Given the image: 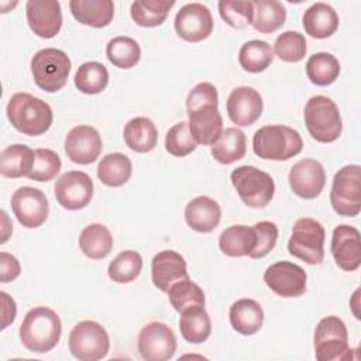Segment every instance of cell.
I'll return each instance as SVG.
<instances>
[{
	"mask_svg": "<svg viewBox=\"0 0 361 361\" xmlns=\"http://www.w3.org/2000/svg\"><path fill=\"white\" fill-rule=\"evenodd\" d=\"M197 142L189 131L186 121H179L172 126L165 135V149L173 157H186L193 152Z\"/></svg>",
	"mask_w": 361,
	"mask_h": 361,
	"instance_id": "44",
	"label": "cell"
},
{
	"mask_svg": "<svg viewBox=\"0 0 361 361\" xmlns=\"http://www.w3.org/2000/svg\"><path fill=\"white\" fill-rule=\"evenodd\" d=\"M228 319L231 327L237 333L243 336H251L261 330L264 324V310L257 300L243 298L231 305L228 310Z\"/></svg>",
	"mask_w": 361,
	"mask_h": 361,
	"instance_id": "25",
	"label": "cell"
},
{
	"mask_svg": "<svg viewBox=\"0 0 361 361\" xmlns=\"http://www.w3.org/2000/svg\"><path fill=\"white\" fill-rule=\"evenodd\" d=\"M330 250L338 268L353 272L361 265V235L348 224H340L333 230Z\"/></svg>",
	"mask_w": 361,
	"mask_h": 361,
	"instance_id": "20",
	"label": "cell"
},
{
	"mask_svg": "<svg viewBox=\"0 0 361 361\" xmlns=\"http://www.w3.org/2000/svg\"><path fill=\"white\" fill-rule=\"evenodd\" d=\"M21 272V267L18 259L10 252H0V281L1 283H7L14 281Z\"/></svg>",
	"mask_w": 361,
	"mask_h": 361,
	"instance_id": "47",
	"label": "cell"
},
{
	"mask_svg": "<svg viewBox=\"0 0 361 361\" xmlns=\"http://www.w3.org/2000/svg\"><path fill=\"white\" fill-rule=\"evenodd\" d=\"M151 276L155 288L168 292L175 282L189 278L186 261L173 250L159 251L151 261Z\"/></svg>",
	"mask_w": 361,
	"mask_h": 361,
	"instance_id": "22",
	"label": "cell"
},
{
	"mask_svg": "<svg viewBox=\"0 0 361 361\" xmlns=\"http://www.w3.org/2000/svg\"><path fill=\"white\" fill-rule=\"evenodd\" d=\"M73 82L79 92L85 94H97L109 85V71L103 63L89 61L78 68Z\"/></svg>",
	"mask_w": 361,
	"mask_h": 361,
	"instance_id": "37",
	"label": "cell"
},
{
	"mask_svg": "<svg viewBox=\"0 0 361 361\" xmlns=\"http://www.w3.org/2000/svg\"><path fill=\"white\" fill-rule=\"evenodd\" d=\"M210 10L202 3H188L175 16V31L188 42H200L213 31Z\"/></svg>",
	"mask_w": 361,
	"mask_h": 361,
	"instance_id": "16",
	"label": "cell"
},
{
	"mask_svg": "<svg viewBox=\"0 0 361 361\" xmlns=\"http://www.w3.org/2000/svg\"><path fill=\"white\" fill-rule=\"evenodd\" d=\"M188 126L197 144L213 145L223 131V118L219 111V94L214 85L197 83L186 97Z\"/></svg>",
	"mask_w": 361,
	"mask_h": 361,
	"instance_id": "1",
	"label": "cell"
},
{
	"mask_svg": "<svg viewBox=\"0 0 361 361\" xmlns=\"http://www.w3.org/2000/svg\"><path fill=\"white\" fill-rule=\"evenodd\" d=\"M103 148L99 131L87 124L73 127L65 138V152L68 158L80 165L94 162Z\"/></svg>",
	"mask_w": 361,
	"mask_h": 361,
	"instance_id": "18",
	"label": "cell"
},
{
	"mask_svg": "<svg viewBox=\"0 0 361 361\" xmlns=\"http://www.w3.org/2000/svg\"><path fill=\"white\" fill-rule=\"evenodd\" d=\"M35 162V151L25 144H13L0 154V173L6 178L28 176Z\"/></svg>",
	"mask_w": 361,
	"mask_h": 361,
	"instance_id": "28",
	"label": "cell"
},
{
	"mask_svg": "<svg viewBox=\"0 0 361 361\" xmlns=\"http://www.w3.org/2000/svg\"><path fill=\"white\" fill-rule=\"evenodd\" d=\"M254 231H255V237H257V243L254 250L251 251V254L248 257L251 258H264L265 255H268L276 244L278 240V227L275 223L272 221H258L252 226Z\"/></svg>",
	"mask_w": 361,
	"mask_h": 361,
	"instance_id": "46",
	"label": "cell"
},
{
	"mask_svg": "<svg viewBox=\"0 0 361 361\" xmlns=\"http://www.w3.org/2000/svg\"><path fill=\"white\" fill-rule=\"evenodd\" d=\"M288 180L296 196L302 199H314L322 193L326 185V172L319 161L305 158L293 164Z\"/></svg>",
	"mask_w": 361,
	"mask_h": 361,
	"instance_id": "17",
	"label": "cell"
},
{
	"mask_svg": "<svg viewBox=\"0 0 361 361\" xmlns=\"http://www.w3.org/2000/svg\"><path fill=\"white\" fill-rule=\"evenodd\" d=\"M137 348L145 361H166L176 351L175 333L165 323L151 322L141 329Z\"/></svg>",
	"mask_w": 361,
	"mask_h": 361,
	"instance_id": "12",
	"label": "cell"
},
{
	"mask_svg": "<svg viewBox=\"0 0 361 361\" xmlns=\"http://www.w3.org/2000/svg\"><path fill=\"white\" fill-rule=\"evenodd\" d=\"M257 243L252 227L244 224H234L221 231L219 237V248L227 257L250 255Z\"/></svg>",
	"mask_w": 361,
	"mask_h": 361,
	"instance_id": "29",
	"label": "cell"
},
{
	"mask_svg": "<svg viewBox=\"0 0 361 361\" xmlns=\"http://www.w3.org/2000/svg\"><path fill=\"white\" fill-rule=\"evenodd\" d=\"M62 323L56 312L49 307H32L24 316L20 326V340L23 345L37 354L51 351L61 338Z\"/></svg>",
	"mask_w": 361,
	"mask_h": 361,
	"instance_id": "3",
	"label": "cell"
},
{
	"mask_svg": "<svg viewBox=\"0 0 361 361\" xmlns=\"http://www.w3.org/2000/svg\"><path fill=\"white\" fill-rule=\"evenodd\" d=\"M62 162L59 155L48 148L35 149V162L27 178L37 182L52 180L61 171Z\"/></svg>",
	"mask_w": 361,
	"mask_h": 361,
	"instance_id": "45",
	"label": "cell"
},
{
	"mask_svg": "<svg viewBox=\"0 0 361 361\" xmlns=\"http://www.w3.org/2000/svg\"><path fill=\"white\" fill-rule=\"evenodd\" d=\"M302 23L306 34L317 39H324L337 31L340 21L336 10L331 6L319 1L312 4L303 13Z\"/></svg>",
	"mask_w": 361,
	"mask_h": 361,
	"instance_id": "26",
	"label": "cell"
},
{
	"mask_svg": "<svg viewBox=\"0 0 361 361\" xmlns=\"http://www.w3.org/2000/svg\"><path fill=\"white\" fill-rule=\"evenodd\" d=\"M56 202L66 210L85 209L93 197V180L82 171L62 173L54 186Z\"/></svg>",
	"mask_w": 361,
	"mask_h": 361,
	"instance_id": "13",
	"label": "cell"
},
{
	"mask_svg": "<svg viewBox=\"0 0 361 361\" xmlns=\"http://www.w3.org/2000/svg\"><path fill=\"white\" fill-rule=\"evenodd\" d=\"M230 179L237 195L248 207H265L274 197L275 182L272 176L257 166L241 165L231 172Z\"/></svg>",
	"mask_w": 361,
	"mask_h": 361,
	"instance_id": "7",
	"label": "cell"
},
{
	"mask_svg": "<svg viewBox=\"0 0 361 361\" xmlns=\"http://www.w3.org/2000/svg\"><path fill=\"white\" fill-rule=\"evenodd\" d=\"M173 6V0H138L131 3L130 16L140 27H158L166 20Z\"/></svg>",
	"mask_w": 361,
	"mask_h": 361,
	"instance_id": "35",
	"label": "cell"
},
{
	"mask_svg": "<svg viewBox=\"0 0 361 361\" xmlns=\"http://www.w3.org/2000/svg\"><path fill=\"white\" fill-rule=\"evenodd\" d=\"M11 210L21 226L37 228L48 219L49 204L42 190L31 186H21L11 196Z\"/></svg>",
	"mask_w": 361,
	"mask_h": 361,
	"instance_id": "14",
	"label": "cell"
},
{
	"mask_svg": "<svg viewBox=\"0 0 361 361\" xmlns=\"http://www.w3.org/2000/svg\"><path fill=\"white\" fill-rule=\"evenodd\" d=\"M221 219V209L219 203L209 196H197L192 199L185 207L186 224L197 233L213 231Z\"/></svg>",
	"mask_w": 361,
	"mask_h": 361,
	"instance_id": "23",
	"label": "cell"
},
{
	"mask_svg": "<svg viewBox=\"0 0 361 361\" xmlns=\"http://www.w3.org/2000/svg\"><path fill=\"white\" fill-rule=\"evenodd\" d=\"M252 27L262 34H271L279 30L286 20V8L276 0H255Z\"/></svg>",
	"mask_w": 361,
	"mask_h": 361,
	"instance_id": "34",
	"label": "cell"
},
{
	"mask_svg": "<svg viewBox=\"0 0 361 361\" xmlns=\"http://www.w3.org/2000/svg\"><path fill=\"white\" fill-rule=\"evenodd\" d=\"M305 124L313 140L329 144L343 131V121L337 104L327 96H312L305 104Z\"/></svg>",
	"mask_w": 361,
	"mask_h": 361,
	"instance_id": "5",
	"label": "cell"
},
{
	"mask_svg": "<svg viewBox=\"0 0 361 361\" xmlns=\"http://www.w3.org/2000/svg\"><path fill=\"white\" fill-rule=\"evenodd\" d=\"M71 354L80 361H97L107 355L110 338L106 329L94 320H83L73 326L68 340Z\"/></svg>",
	"mask_w": 361,
	"mask_h": 361,
	"instance_id": "11",
	"label": "cell"
},
{
	"mask_svg": "<svg viewBox=\"0 0 361 361\" xmlns=\"http://www.w3.org/2000/svg\"><path fill=\"white\" fill-rule=\"evenodd\" d=\"M306 75L313 85L329 86L340 75V62L329 52L313 54L306 62Z\"/></svg>",
	"mask_w": 361,
	"mask_h": 361,
	"instance_id": "39",
	"label": "cell"
},
{
	"mask_svg": "<svg viewBox=\"0 0 361 361\" xmlns=\"http://www.w3.org/2000/svg\"><path fill=\"white\" fill-rule=\"evenodd\" d=\"M11 126L24 135L37 137L47 133L52 124L54 113L51 106L30 93H14L6 107Z\"/></svg>",
	"mask_w": 361,
	"mask_h": 361,
	"instance_id": "2",
	"label": "cell"
},
{
	"mask_svg": "<svg viewBox=\"0 0 361 361\" xmlns=\"http://www.w3.org/2000/svg\"><path fill=\"white\" fill-rule=\"evenodd\" d=\"M69 8L76 21L93 28L107 27L114 17L111 0H71Z\"/></svg>",
	"mask_w": 361,
	"mask_h": 361,
	"instance_id": "24",
	"label": "cell"
},
{
	"mask_svg": "<svg viewBox=\"0 0 361 361\" xmlns=\"http://www.w3.org/2000/svg\"><path fill=\"white\" fill-rule=\"evenodd\" d=\"M25 16L31 31L41 38H54L62 27V10L56 0H28Z\"/></svg>",
	"mask_w": 361,
	"mask_h": 361,
	"instance_id": "21",
	"label": "cell"
},
{
	"mask_svg": "<svg viewBox=\"0 0 361 361\" xmlns=\"http://www.w3.org/2000/svg\"><path fill=\"white\" fill-rule=\"evenodd\" d=\"M79 247L87 258L103 259L111 252L113 235L106 226L92 223L80 231Z\"/></svg>",
	"mask_w": 361,
	"mask_h": 361,
	"instance_id": "31",
	"label": "cell"
},
{
	"mask_svg": "<svg viewBox=\"0 0 361 361\" xmlns=\"http://www.w3.org/2000/svg\"><path fill=\"white\" fill-rule=\"evenodd\" d=\"M306 39L298 31H285L279 34L274 44V51L281 61L299 62L306 55Z\"/></svg>",
	"mask_w": 361,
	"mask_h": 361,
	"instance_id": "43",
	"label": "cell"
},
{
	"mask_svg": "<svg viewBox=\"0 0 361 361\" xmlns=\"http://www.w3.org/2000/svg\"><path fill=\"white\" fill-rule=\"evenodd\" d=\"M1 295V316H3V323H1V330L7 329L8 324H11L16 319L17 314V306L16 302L11 296H8L6 292H0Z\"/></svg>",
	"mask_w": 361,
	"mask_h": 361,
	"instance_id": "48",
	"label": "cell"
},
{
	"mask_svg": "<svg viewBox=\"0 0 361 361\" xmlns=\"http://www.w3.org/2000/svg\"><path fill=\"white\" fill-rule=\"evenodd\" d=\"M303 148L300 134L283 124H269L258 128L252 137L254 154L268 161H288Z\"/></svg>",
	"mask_w": 361,
	"mask_h": 361,
	"instance_id": "4",
	"label": "cell"
},
{
	"mask_svg": "<svg viewBox=\"0 0 361 361\" xmlns=\"http://www.w3.org/2000/svg\"><path fill=\"white\" fill-rule=\"evenodd\" d=\"M306 279L305 269L289 261L275 262L264 272L265 285L282 298L302 296L306 290Z\"/></svg>",
	"mask_w": 361,
	"mask_h": 361,
	"instance_id": "15",
	"label": "cell"
},
{
	"mask_svg": "<svg viewBox=\"0 0 361 361\" xmlns=\"http://www.w3.org/2000/svg\"><path fill=\"white\" fill-rule=\"evenodd\" d=\"M142 269V257L133 250L121 251L107 268L109 278L117 283L133 282Z\"/></svg>",
	"mask_w": 361,
	"mask_h": 361,
	"instance_id": "41",
	"label": "cell"
},
{
	"mask_svg": "<svg viewBox=\"0 0 361 361\" xmlns=\"http://www.w3.org/2000/svg\"><path fill=\"white\" fill-rule=\"evenodd\" d=\"M274 61V51L267 41L251 39L241 45L238 51L240 66L250 73L265 71Z\"/></svg>",
	"mask_w": 361,
	"mask_h": 361,
	"instance_id": "36",
	"label": "cell"
},
{
	"mask_svg": "<svg viewBox=\"0 0 361 361\" xmlns=\"http://www.w3.org/2000/svg\"><path fill=\"white\" fill-rule=\"evenodd\" d=\"M123 137L131 151L145 154L157 147L158 130L148 117H134L126 124Z\"/></svg>",
	"mask_w": 361,
	"mask_h": 361,
	"instance_id": "27",
	"label": "cell"
},
{
	"mask_svg": "<svg viewBox=\"0 0 361 361\" xmlns=\"http://www.w3.org/2000/svg\"><path fill=\"white\" fill-rule=\"evenodd\" d=\"M219 14L224 23L237 30H244L252 25L254 20V4L252 1H219Z\"/></svg>",
	"mask_w": 361,
	"mask_h": 361,
	"instance_id": "42",
	"label": "cell"
},
{
	"mask_svg": "<svg viewBox=\"0 0 361 361\" xmlns=\"http://www.w3.org/2000/svg\"><path fill=\"white\" fill-rule=\"evenodd\" d=\"M314 353L319 361H347L353 358L348 331L337 316L323 317L314 330Z\"/></svg>",
	"mask_w": 361,
	"mask_h": 361,
	"instance_id": "9",
	"label": "cell"
},
{
	"mask_svg": "<svg viewBox=\"0 0 361 361\" xmlns=\"http://www.w3.org/2000/svg\"><path fill=\"white\" fill-rule=\"evenodd\" d=\"M106 56L116 68L130 69L140 62L141 48L134 38L118 35L107 42Z\"/></svg>",
	"mask_w": 361,
	"mask_h": 361,
	"instance_id": "38",
	"label": "cell"
},
{
	"mask_svg": "<svg viewBox=\"0 0 361 361\" xmlns=\"http://www.w3.org/2000/svg\"><path fill=\"white\" fill-rule=\"evenodd\" d=\"M330 203L333 210L344 217H355L361 210V168L345 165L333 178Z\"/></svg>",
	"mask_w": 361,
	"mask_h": 361,
	"instance_id": "10",
	"label": "cell"
},
{
	"mask_svg": "<svg viewBox=\"0 0 361 361\" xmlns=\"http://www.w3.org/2000/svg\"><path fill=\"white\" fill-rule=\"evenodd\" d=\"M324 240L326 231L322 223L312 217H302L292 227L288 251L309 265H319L324 259Z\"/></svg>",
	"mask_w": 361,
	"mask_h": 361,
	"instance_id": "6",
	"label": "cell"
},
{
	"mask_svg": "<svg viewBox=\"0 0 361 361\" xmlns=\"http://www.w3.org/2000/svg\"><path fill=\"white\" fill-rule=\"evenodd\" d=\"M228 118L238 127L254 124L262 114L264 102L258 90L250 86H240L231 90L226 103Z\"/></svg>",
	"mask_w": 361,
	"mask_h": 361,
	"instance_id": "19",
	"label": "cell"
},
{
	"mask_svg": "<svg viewBox=\"0 0 361 361\" xmlns=\"http://www.w3.org/2000/svg\"><path fill=\"white\" fill-rule=\"evenodd\" d=\"M179 330L188 343H204L212 333V320L204 306H195L182 312Z\"/></svg>",
	"mask_w": 361,
	"mask_h": 361,
	"instance_id": "32",
	"label": "cell"
},
{
	"mask_svg": "<svg viewBox=\"0 0 361 361\" xmlns=\"http://www.w3.org/2000/svg\"><path fill=\"white\" fill-rule=\"evenodd\" d=\"M212 157L223 164L230 165L244 158L247 152L245 134L237 127H228L221 131L217 141L212 145Z\"/></svg>",
	"mask_w": 361,
	"mask_h": 361,
	"instance_id": "30",
	"label": "cell"
},
{
	"mask_svg": "<svg viewBox=\"0 0 361 361\" xmlns=\"http://www.w3.org/2000/svg\"><path fill=\"white\" fill-rule=\"evenodd\" d=\"M0 213H1L3 224H4V226H3V237H1V241H0V243H1V244H4V243L8 240V234H7V231H6V230L8 228V230H11V231H13V227H11L13 224H10V223H8V219H7V213H6L4 210H1Z\"/></svg>",
	"mask_w": 361,
	"mask_h": 361,
	"instance_id": "49",
	"label": "cell"
},
{
	"mask_svg": "<svg viewBox=\"0 0 361 361\" xmlns=\"http://www.w3.org/2000/svg\"><path fill=\"white\" fill-rule=\"evenodd\" d=\"M166 293L172 307L179 313L195 306H204L203 289L190 278L175 282Z\"/></svg>",
	"mask_w": 361,
	"mask_h": 361,
	"instance_id": "40",
	"label": "cell"
},
{
	"mask_svg": "<svg viewBox=\"0 0 361 361\" xmlns=\"http://www.w3.org/2000/svg\"><path fill=\"white\" fill-rule=\"evenodd\" d=\"M31 73L35 85L48 93L61 90L71 72L69 56L56 48H45L31 58Z\"/></svg>",
	"mask_w": 361,
	"mask_h": 361,
	"instance_id": "8",
	"label": "cell"
},
{
	"mask_svg": "<svg viewBox=\"0 0 361 361\" xmlns=\"http://www.w3.org/2000/svg\"><path fill=\"white\" fill-rule=\"evenodd\" d=\"M133 164L130 158L121 152H111L102 158L97 165V178L110 188H118L130 179Z\"/></svg>",
	"mask_w": 361,
	"mask_h": 361,
	"instance_id": "33",
	"label": "cell"
}]
</instances>
